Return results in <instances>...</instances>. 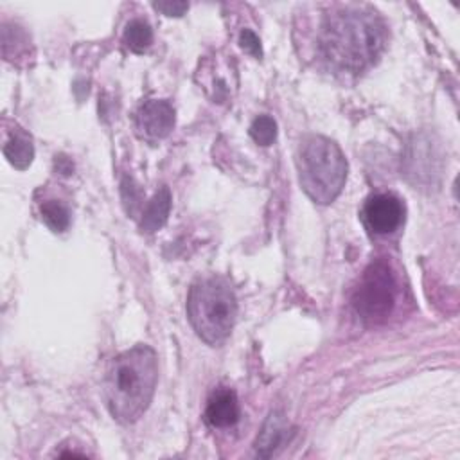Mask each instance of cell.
I'll return each instance as SVG.
<instances>
[{"mask_svg": "<svg viewBox=\"0 0 460 460\" xmlns=\"http://www.w3.org/2000/svg\"><path fill=\"white\" fill-rule=\"evenodd\" d=\"M386 27L370 9L345 7L325 16L320 32L323 58L343 72H363L385 49Z\"/></svg>", "mask_w": 460, "mask_h": 460, "instance_id": "cell-1", "label": "cell"}, {"mask_svg": "<svg viewBox=\"0 0 460 460\" xmlns=\"http://www.w3.org/2000/svg\"><path fill=\"white\" fill-rule=\"evenodd\" d=\"M158 381L156 352L144 343H138L117 358H113L106 381V406L115 420L131 424L147 410Z\"/></svg>", "mask_w": 460, "mask_h": 460, "instance_id": "cell-2", "label": "cell"}, {"mask_svg": "<svg viewBox=\"0 0 460 460\" xmlns=\"http://www.w3.org/2000/svg\"><path fill=\"white\" fill-rule=\"evenodd\" d=\"M296 172L309 199L329 205L345 185L347 160L334 140L323 135H307L296 151Z\"/></svg>", "mask_w": 460, "mask_h": 460, "instance_id": "cell-3", "label": "cell"}, {"mask_svg": "<svg viewBox=\"0 0 460 460\" xmlns=\"http://www.w3.org/2000/svg\"><path fill=\"white\" fill-rule=\"evenodd\" d=\"M187 316L205 343L225 341L237 318V298L230 282L217 275L196 280L189 289Z\"/></svg>", "mask_w": 460, "mask_h": 460, "instance_id": "cell-4", "label": "cell"}, {"mask_svg": "<svg viewBox=\"0 0 460 460\" xmlns=\"http://www.w3.org/2000/svg\"><path fill=\"white\" fill-rule=\"evenodd\" d=\"M395 302L397 279L390 264L386 261L370 262L352 293L354 311L365 323L377 325L392 314Z\"/></svg>", "mask_w": 460, "mask_h": 460, "instance_id": "cell-5", "label": "cell"}, {"mask_svg": "<svg viewBox=\"0 0 460 460\" xmlns=\"http://www.w3.org/2000/svg\"><path fill=\"white\" fill-rule=\"evenodd\" d=\"M361 219L365 226L379 235L395 232L404 221V205L402 201L390 192H379L367 198Z\"/></svg>", "mask_w": 460, "mask_h": 460, "instance_id": "cell-6", "label": "cell"}, {"mask_svg": "<svg viewBox=\"0 0 460 460\" xmlns=\"http://www.w3.org/2000/svg\"><path fill=\"white\" fill-rule=\"evenodd\" d=\"M135 129L142 138L160 140L174 128V108L169 101L149 99L135 111Z\"/></svg>", "mask_w": 460, "mask_h": 460, "instance_id": "cell-7", "label": "cell"}, {"mask_svg": "<svg viewBox=\"0 0 460 460\" xmlns=\"http://www.w3.org/2000/svg\"><path fill=\"white\" fill-rule=\"evenodd\" d=\"M241 408L234 390L230 388H217L207 401L205 408V420L212 428H230L239 420Z\"/></svg>", "mask_w": 460, "mask_h": 460, "instance_id": "cell-8", "label": "cell"}, {"mask_svg": "<svg viewBox=\"0 0 460 460\" xmlns=\"http://www.w3.org/2000/svg\"><path fill=\"white\" fill-rule=\"evenodd\" d=\"M288 437H289L288 420L280 411H271L257 435V440H255L257 455L262 458L271 456L277 451V447H280L288 440Z\"/></svg>", "mask_w": 460, "mask_h": 460, "instance_id": "cell-9", "label": "cell"}, {"mask_svg": "<svg viewBox=\"0 0 460 460\" xmlns=\"http://www.w3.org/2000/svg\"><path fill=\"white\" fill-rule=\"evenodd\" d=\"M4 156L14 169H27L34 158V146L31 135L14 124V129L5 138V144L2 147Z\"/></svg>", "mask_w": 460, "mask_h": 460, "instance_id": "cell-10", "label": "cell"}, {"mask_svg": "<svg viewBox=\"0 0 460 460\" xmlns=\"http://www.w3.org/2000/svg\"><path fill=\"white\" fill-rule=\"evenodd\" d=\"M169 210H171V190L169 187H160L155 196L147 201L142 217H140V230L146 234H153L156 230H160L167 217H169Z\"/></svg>", "mask_w": 460, "mask_h": 460, "instance_id": "cell-11", "label": "cell"}, {"mask_svg": "<svg viewBox=\"0 0 460 460\" xmlns=\"http://www.w3.org/2000/svg\"><path fill=\"white\" fill-rule=\"evenodd\" d=\"M126 47L135 52V54H142L146 52L151 43H153V29L147 22L144 20H131L126 29H124V36H122Z\"/></svg>", "mask_w": 460, "mask_h": 460, "instance_id": "cell-12", "label": "cell"}, {"mask_svg": "<svg viewBox=\"0 0 460 460\" xmlns=\"http://www.w3.org/2000/svg\"><path fill=\"white\" fill-rule=\"evenodd\" d=\"M40 214L45 225L54 232H63L70 225L68 208L58 199H45L40 203Z\"/></svg>", "mask_w": 460, "mask_h": 460, "instance_id": "cell-13", "label": "cell"}, {"mask_svg": "<svg viewBox=\"0 0 460 460\" xmlns=\"http://www.w3.org/2000/svg\"><path fill=\"white\" fill-rule=\"evenodd\" d=\"M250 137L261 146L273 144L277 138V122L270 115H259L250 126Z\"/></svg>", "mask_w": 460, "mask_h": 460, "instance_id": "cell-14", "label": "cell"}, {"mask_svg": "<svg viewBox=\"0 0 460 460\" xmlns=\"http://www.w3.org/2000/svg\"><path fill=\"white\" fill-rule=\"evenodd\" d=\"M239 45H241L246 52H250L253 58H261V56H262L261 41H259L257 34H255L253 31H250V29H244V31L241 32V36H239Z\"/></svg>", "mask_w": 460, "mask_h": 460, "instance_id": "cell-15", "label": "cell"}, {"mask_svg": "<svg viewBox=\"0 0 460 460\" xmlns=\"http://www.w3.org/2000/svg\"><path fill=\"white\" fill-rule=\"evenodd\" d=\"M153 7L165 16H181L189 9V4L187 2H155Z\"/></svg>", "mask_w": 460, "mask_h": 460, "instance_id": "cell-16", "label": "cell"}]
</instances>
